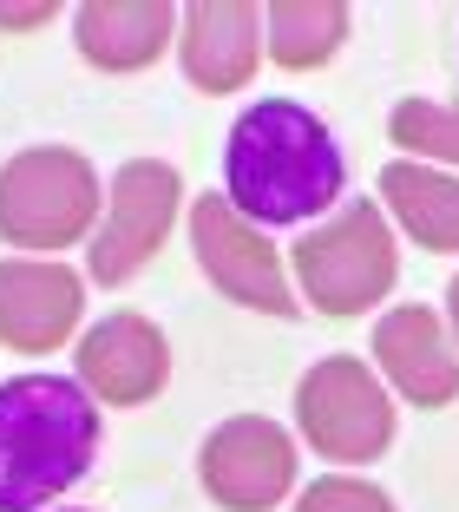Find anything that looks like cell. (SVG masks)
Returning a JSON list of instances; mask_svg holds the SVG:
<instances>
[{"mask_svg":"<svg viewBox=\"0 0 459 512\" xmlns=\"http://www.w3.org/2000/svg\"><path fill=\"white\" fill-rule=\"evenodd\" d=\"M348 191L341 145L302 99H256L223 145V197L256 230L309 224Z\"/></svg>","mask_w":459,"mask_h":512,"instance_id":"6da1fadb","label":"cell"},{"mask_svg":"<svg viewBox=\"0 0 459 512\" xmlns=\"http://www.w3.org/2000/svg\"><path fill=\"white\" fill-rule=\"evenodd\" d=\"M99 401L66 375L0 381V512H46L92 473Z\"/></svg>","mask_w":459,"mask_h":512,"instance_id":"7a4b0ae2","label":"cell"},{"mask_svg":"<svg viewBox=\"0 0 459 512\" xmlns=\"http://www.w3.org/2000/svg\"><path fill=\"white\" fill-rule=\"evenodd\" d=\"M394 276H400V243L374 197L341 204L322 230H309L296 243V289L309 296V309H322L335 322L368 316L394 289Z\"/></svg>","mask_w":459,"mask_h":512,"instance_id":"3957f363","label":"cell"},{"mask_svg":"<svg viewBox=\"0 0 459 512\" xmlns=\"http://www.w3.org/2000/svg\"><path fill=\"white\" fill-rule=\"evenodd\" d=\"M99 171L66 145H33L0 165V237L20 250H66L99 224Z\"/></svg>","mask_w":459,"mask_h":512,"instance_id":"277c9868","label":"cell"},{"mask_svg":"<svg viewBox=\"0 0 459 512\" xmlns=\"http://www.w3.org/2000/svg\"><path fill=\"white\" fill-rule=\"evenodd\" d=\"M296 427L322 460L361 467L394 440V401L361 355H322L296 388Z\"/></svg>","mask_w":459,"mask_h":512,"instance_id":"5b68a950","label":"cell"},{"mask_svg":"<svg viewBox=\"0 0 459 512\" xmlns=\"http://www.w3.org/2000/svg\"><path fill=\"white\" fill-rule=\"evenodd\" d=\"M191 250H197V270L230 302L256 309V316H296L302 309L289 276H282V256L269 243V230H256L230 197L210 191L191 204Z\"/></svg>","mask_w":459,"mask_h":512,"instance_id":"8992f818","label":"cell"},{"mask_svg":"<svg viewBox=\"0 0 459 512\" xmlns=\"http://www.w3.org/2000/svg\"><path fill=\"white\" fill-rule=\"evenodd\" d=\"M178 171L164 158H132L112 178V197H105V217L92 230V276L99 283H132L151 256L171 237V217H178Z\"/></svg>","mask_w":459,"mask_h":512,"instance_id":"52a82bcc","label":"cell"},{"mask_svg":"<svg viewBox=\"0 0 459 512\" xmlns=\"http://www.w3.org/2000/svg\"><path fill=\"white\" fill-rule=\"evenodd\" d=\"M197 480L223 512H269L296 486V440L263 414H237L204 440Z\"/></svg>","mask_w":459,"mask_h":512,"instance_id":"ba28073f","label":"cell"},{"mask_svg":"<svg viewBox=\"0 0 459 512\" xmlns=\"http://www.w3.org/2000/svg\"><path fill=\"white\" fill-rule=\"evenodd\" d=\"M374 362L400 401L427 407V414L459 401V342L427 302H400L374 322Z\"/></svg>","mask_w":459,"mask_h":512,"instance_id":"9c48e42d","label":"cell"},{"mask_svg":"<svg viewBox=\"0 0 459 512\" xmlns=\"http://www.w3.org/2000/svg\"><path fill=\"white\" fill-rule=\"evenodd\" d=\"M73 368H79V388L92 401H112V407H145L151 394L171 381V348H164L158 322L132 316H105L86 329V342L73 348Z\"/></svg>","mask_w":459,"mask_h":512,"instance_id":"30bf717a","label":"cell"},{"mask_svg":"<svg viewBox=\"0 0 459 512\" xmlns=\"http://www.w3.org/2000/svg\"><path fill=\"white\" fill-rule=\"evenodd\" d=\"M86 316V283L46 256H7L0 263V342L20 355H46Z\"/></svg>","mask_w":459,"mask_h":512,"instance_id":"8fae6325","label":"cell"},{"mask_svg":"<svg viewBox=\"0 0 459 512\" xmlns=\"http://www.w3.org/2000/svg\"><path fill=\"white\" fill-rule=\"evenodd\" d=\"M178 60L197 92H237L263 60V14L250 0H191L178 20Z\"/></svg>","mask_w":459,"mask_h":512,"instance_id":"7c38bea8","label":"cell"},{"mask_svg":"<svg viewBox=\"0 0 459 512\" xmlns=\"http://www.w3.org/2000/svg\"><path fill=\"white\" fill-rule=\"evenodd\" d=\"M178 20L184 14L171 0H86L73 7V40L99 73H138L164 53Z\"/></svg>","mask_w":459,"mask_h":512,"instance_id":"4fadbf2b","label":"cell"},{"mask_svg":"<svg viewBox=\"0 0 459 512\" xmlns=\"http://www.w3.org/2000/svg\"><path fill=\"white\" fill-rule=\"evenodd\" d=\"M381 211L394 217L420 250H459V178L433 165H414V158H394L381 165Z\"/></svg>","mask_w":459,"mask_h":512,"instance_id":"5bb4252c","label":"cell"},{"mask_svg":"<svg viewBox=\"0 0 459 512\" xmlns=\"http://www.w3.org/2000/svg\"><path fill=\"white\" fill-rule=\"evenodd\" d=\"M348 40V7L341 0H276L263 14V46L282 73H315Z\"/></svg>","mask_w":459,"mask_h":512,"instance_id":"9a60e30c","label":"cell"},{"mask_svg":"<svg viewBox=\"0 0 459 512\" xmlns=\"http://www.w3.org/2000/svg\"><path fill=\"white\" fill-rule=\"evenodd\" d=\"M387 138H394L414 165H459V106L400 99V106L387 112Z\"/></svg>","mask_w":459,"mask_h":512,"instance_id":"2e32d148","label":"cell"},{"mask_svg":"<svg viewBox=\"0 0 459 512\" xmlns=\"http://www.w3.org/2000/svg\"><path fill=\"white\" fill-rule=\"evenodd\" d=\"M296 512H394V499H387L374 480H355V473H328V480H315L309 493L296 499Z\"/></svg>","mask_w":459,"mask_h":512,"instance_id":"e0dca14e","label":"cell"},{"mask_svg":"<svg viewBox=\"0 0 459 512\" xmlns=\"http://www.w3.org/2000/svg\"><path fill=\"white\" fill-rule=\"evenodd\" d=\"M53 14H60V7H46V0H40V7H7V0H0V27H14V33H27V27H46Z\"/></svg>","mask_w":459,"mask_h":512,"instance_id":"ac0fdd59","label":"cell"},{"mask_svg":"<svg viewBox=\"0 0 459 512\" xmlns=\"http://www.w3.org/2000/svg\"><path fill=\"white\" fill-rule=\"evenodd\" d=\"M446 329H453V342H459V276H453V289H446Z\"/></svg>","mask_w":459,"mask_h":512,"instance_id":"d6986e66","label":"cell"},{"mask_svg":"<svg viewBox=\"0 0 459 512\" xmlns=\"http://www.w3.org/2000/svg\"><path fill=\"white\" fill-rule=\"evenodd\" d=\"M53 512H79V506H53Z\"/></svg>","mask_w":459,"mask_h":512,"instance_id":"ffe728a7","label":"cell"}]
</instances>
